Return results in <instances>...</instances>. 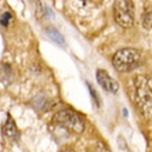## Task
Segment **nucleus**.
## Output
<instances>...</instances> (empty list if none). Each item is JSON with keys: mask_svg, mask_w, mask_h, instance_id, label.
<instances>
[{"mask_svg": "<svg viewBox=\"0 0 152 152\" xmlns=\"http://www.w3.org/2000/svg\"><path fill=\"white\" fill-rule=\"evenodd\" d=\"M134 102L145 118H151L152 109V88L151 77L147 75H138L133 79Z\"/></svg>", "mask_w": 152, "mask_h": 152, "instance_id": "1", "label": "nucleus"}, {"mask_svg": "<svg viewBox=\"0 0 152 152\" xmlns=\"http://www.w3.org/2000/svg\"><path fill=\"white\" fill-rule=\"evenodd\" d=\"M141 62V54L137 48H122L112 58V64L116 71L119 72H130L133 69H136Z\"/></svg>", "mask_w": 152, "mask_h": 152, "instance_id": "2", "label": "nucleus"}, {"mask_svg": "<svg viewBox=\"0 0 152 152\" xmlns=\"http://www.w3.org/2000/svg\"><path fill=\"white\" fill-rule=\"evenodd\" d=\"M54 120L58 124H62L68 130H72L73 133H82L84 129L83 118L77 112H75L73 109H69V108L60 109L54 115Z\"/></svg>", "mask_w": 152, "mask_h": 152, "instance_id": "3", "label": "nucleus"}, {"mask_svg": "<svg viewBox=\"0 0 152 152\" xmlns=\"http://www.w3.org/2000/svg\"><path fill=\"white\" fill-rule=\"evenodd\" d=\"M113 14L115 21L123 28H130L134 24V6L132 0H116Z\"/></svg>", "mask_w": 152, "mask_h": 152, "instance_id": "4", "label": "nucleus"}, {"mask_svg": "<svg viewBox=\"0 0 152 152\" xmlns=\"http://www.w3.org/2000/svg\"><path fill=\"white\" fill-rule=\"evenodd\" d=\"M96 76H97V80H98L100 86L104 88V90H107V91H109V93H118V90H119V83H118L115 79H112L111 75H109L107 71L98 69Z\"/></svg>", "mask_w": 152, "mask_h": 152, "instance_id": "5", "label": "nucleus"}, {"mask_svg": "<svg viewBox=\"0 0 152 152\" xmlns=\"http://www.w3.org/2000/svg\"><path fill=\"white\" fill-rule=\"evenodd\" d=\"M3 136H6L8 140H11V141H15L20 138L18 127H17L15 122H14V119L11 118L10 113H7V120L3 124Z\"/></svg>", "mask_w": 152, "mask_h": 152, "instance_id": "6", "label": "nucleus"}, {"mask_svg": "<svg viewBox=\"0 0 152 152\" xmlns=\"http://www.w3.org/2000/svg\"><path fill=\"white\" fill-rule=\"evenodd\" d=\"M14 80V71H12L11 65L4 64L0 66V82L6 86L11 84V82Z\"/></svg>", "mask_w": 152, "mask_h": 152, "instance_id": "7", "label": "nucleus"}, {"mask_svg": "<svg viewBox=\"0 0 152 152\" xmlns=\"http://www.w3.org/2000/svg\"><path fill=\"white\" fill-rule=\"evenodd\" d=\"M47 35L50 37H51L54 42H56L57 44H61V46H65V39L62 37V35H61L58 31H56L54 28H48L47 29Z\"/></svg>", "mask_w": 152, "mask_h": 152, "instance_id": "8", "label": "nucleus"}, {"mask_svg": "<svg viewBox=\"0 0 152 152\" xmlns=\"http://www.w3.org/2000/svg\"><path fill=\"white\" fill-rule=\"evenodd\" d=\"M151 10L149 8H147L144 11V14H142V26H144L145 29H151V25H152V22H151Z\"/></svg>", "mask_w": 152, "mask_h": 152, "instance_id": "9", "label": "nucleus"}, {"mask_svg": "<svg viewBox=\"0 0 152 152\" xmlns=\"http://www.w3.org/2000/svg\"><path fill=\"white\" fill-rule=\"evenodd\" d=\"M11 20H12V14L8 11V10H6V11L1 14V17H0V24L3 25V26H7Z\"/></svg>", "mask_w": 152, "mask_h": 152, "instance_id": "10", "label": "nucleus"}, {"mask_svg": "<svg viewBox=\"0 0 152 152\" xmlns=\"http://www.w3.org/2000/svg\"><path fill=\"white\" fill-rule=\"evenodd\" d=\"M87 86H88V90H90V94H91V97L94 98V101H96L97 107H100V105H101V101H100V97H98V94H97L96 90H94V88H93L88 83H87Z\"/></svg>", "mask_w": 152, "mask_h": 152, "instance_id": "11", "label": "nucleus"}, {"mask_svg": "<svg viewBox=\"0 0 152 152\" xmlns=\"http://www.w3.org/2000/svg\"><path fill=\"white\" fill-rule=\"evenodd\" d=\"M96 152H111V151H109V148L104 144V142L98 141V142H97V145H96Z\"/></svg>", "mask_w": 152, "mask_h": 152, "instance_id": "12", "label": "nucleus"}, {"mask_svg": "<svg viewBox=\"0 0 152 152\" xmlns=\"http://www.w3.org/2000/svg\"><path fill=\"white\" fill-rule=\"evenodd\" d=\"M61 152H73V151H72V149H71V148H64V149H62V151H61Z\"/></svg>", "mask_w": 152, "mask_h": 152, "instance_id": "13", "label": "nucleus"}]
</instances>
